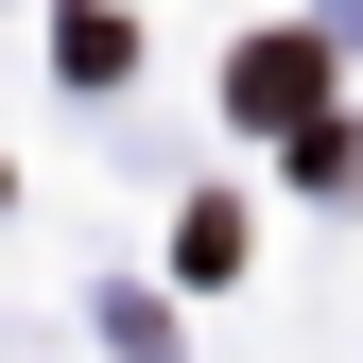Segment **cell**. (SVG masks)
I'll use <instances>...</instances> for the list:
<instances>
[{"instance_id":"6da1fadb","label":"cell","mask_w":363,"mask_h":363,"mask_svg":"<svg viewBox=\"0 0 363 363\" xmlns=\"http://www.w3.org/2000/svg\"><path fill=\"white\" fill-rule=\"evenodd\" d=\"M311 86H329L311 35H277V52H242V121H311Z\"/></svg>"}]
</instances>
